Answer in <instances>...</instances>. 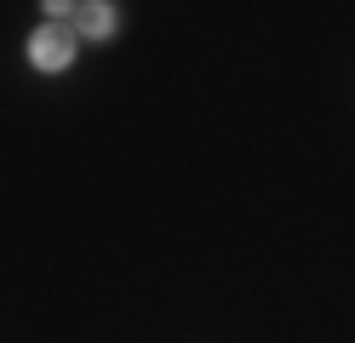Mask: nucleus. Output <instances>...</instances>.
Wrapping results in <instances>:
<instances>
[{"label": "nucleus", "mask_w": 355, "mask_h": 343, "mask_svg": "<svg viewBox=\"0 0 355 343\" xmlns=\"http://www.w3.org/2000/svg\"><path fill=\"white\" fill-rule=\"evenodd\" d=\"M69 58H75V35H69V29L46 23V29H35V35H29V63H35V69L58 75V69H69Z\"/></svg>", "instance_id": "1"}, {"label": "nucleus", "mask_w": 355, "mask_h": 343, "mask_svg": "<svg viewBox=\"0 0 355 343\" xmlns=\"http://www.w3.org/2000/svg\"><path fill=\"white\" fill-rule=\"evenodd\" d=\"M80 29L86 35H109V6L98 0V6H80Z\"/></svg>", "instance_id": "2"}]
</instances>
